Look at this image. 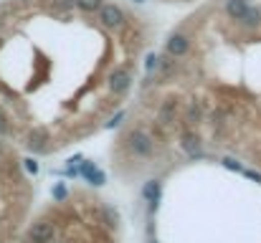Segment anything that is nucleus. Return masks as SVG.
Here are the masks:
<instances>
[{"label": "nucleus", "instance_id": "f257e3e1", "mask_svg": "<svg viewBox=\"0 0 261 243\" xmlns=\"http://www.w3.org/2000/svg\"><path fill=\"white\" fill-rule=\"evenodd\" d=\"M129 150L135 155H140V157H150L152 155V140H150V134L142 132V129H135L129 134Z\"/></svg>", "mask_w": 261, "mask_h": 243}, {"label": "nucleus", "instance_id": "f03ea898", "mask_svg": "<svg viewBox=\"0 0 261 243\" xmlns=\"http://www.w3.org/2000/svg\"><path fill=\"white\" fill-rule=\"evenodd\" d=\"M99 20H101L107 28H122V25H124V13H122V8L107 3V5L99 8Z\"/></svg>", "mask_w": 261, "mask_h": 243}, {"label": "nucleus", "instance_id": "7ed1b4c3", "mask_svg": "<svg viewBox=\"0 0 261 243\" xmlns=\"http://www.w3.org/2000/svg\"><path fill=\"white\" fill-rule=\"evenodd\" d=\"M28 236H31V241H36V243H54V238H56V233H54V226H51V223H46V221H38V223H33Z\"/></svg>", "mask_w": 261, "mask_h": 243}, {"label": "nucleus", "instance_id": "20e7f679", "mask_svg": "<svg viewBox=\"0 0 261 243\" xmlns=\"http://www.w3.org/2000/svg\"><path fill=\"white\" fill-rule=\"evenodd\" d=\"M142 198L150 203V210L155 213V208H158V203L163 198V182L160 180H147L145 187H142Z\"/></svg>", "mask_w": 261, "mask_h": 243}, {"label": "nucleus", "instance_id": "39448f33", "mask_svg": "<svg viewBox=\"0 0 261 243\" xmlns=\"http://www.w3.org/2000/svg\"><path fill=\"white\" fill-rule=\"evenodd\" d=\"M188 48H190V41H188L182 33H173V36L168 38V56L180 59V56L188 53Z\"/></svg>", "mask_w": 261, "mask_h": 243}, {"label": "nucleus", "instance_id": "423d86ee", "mask_svg": "<svg viewBox=\"0 0 261 243\" xmlns=\"http://www.w3.org/2000/svg\"><path fill=\"white\" fill-rule=\"evenodd\" d=\"M129 84H132V76H129L127 69H117V71L109 76V89H112L114 94H124V91L129 89Z\"/></svg>", "mask_w": 261, "mask_h": 243}, {"label": "nucleus", "instance_id": "0eeeda50", "mask_svg": "<svg viewBox=\"0 0 261 243\" xmlns=\"http://www.w3.org/2000/svg\"><path fill=\"white\" fill-rule=\"evenodd\" d=\"M46 142H48V132L46 129H36V132L28 134V150H33V152H43Z\"/></svg>", "mask_w": 261, "mask_h": 243}, {"label": "nucleus", "instance_id": "6e6552de", "mask_svg": "<svg viewBox=\"0 0 261 243\" xmlns=\"http://www.w3.org/2000/svg\"><path fill=\"white\" fill-rule=\"evenodd\" d=\"M79 172H82V175L87 177L91 185H96V187H99V185H104V172H101V170H96V167H94L91 162H84Z\"/></svg>", "mask_w": 261, "mask_h": 243}, {"label": "nucleus", "instance_id": "1a4fd4ad", "mask_svg": "<svg viewBox=\"0 0 261 243\" xmlns=\"http://www.w3.org/2000/svg\"><path fill=\"white\" fill-rule=\"evenodd\" d=\"M246 10H249V3H246V0H226V13H228L233 20H241Z\"/></svg>", "mask_w": 261, "mask_h": 243}, {"label": "nucleus", "instance_id": "9d476101", "mask_svg": "<svg viewBox=\"0 0 261 243\" xmlns=\"http://www.w3.org/2000/svg\"><path fill=\"white\" fill-rule=\"evenodd\" d=\"M175 112H177V101H175V99H168V101L160 106V124H170L175 119Z\"/></svg>", "mask_w": 261, "mask_h": 243}, {"label": "nucleus", "instance_id": "9b49d317", "mask_svg": "<svg viewBox=\"0 0 261 243\" xmlns=\"http://www.w3.org/2000/svg\"><path fill=\"white\" fill-rule=\"evenodd\" d=\"M182 150H185L190 157L200 155V140H198V137H193V134H185V137H182Z\"/></svg>", "mask_w": 261, "mask_h": 243}, {"label": "nucleus", "instance_id": "f8f14e48", "mask_svg": "<svg viewBox=\"0 0 261 243\" xmlns=\"http://www.w3.org/2000/svg\"><path fill=\"white\" fill-rule=\"evenodd\" d=\"M241 23H244L246 28H259V25H261V10H256V8H249V10L244 13Z\"/></svg>", "mask_w": 261, "mask_h": 243}, {"label": "nucleus", "instance_id": "ddd939ff", "mask_svg": "<svg viewBox=\"0 0 261 243\" xmlns=\"http://www.w3.org/2000/svg\"><path fill=\"white\" fill-rule=\"evenodd\" d=\"M76 3V8H82L84 13H94V10H99L101 5H104V0H74Z\"/></svg>", "mask_w": 261, "mask_h": 243}, {"label": "nucleus", "instance_id": "4468645a", "mask_svg": "<svg viewBox=\"0 0 261 243\" xmlns=\"http://www.w3.org/2000/svg\"><path fill=\"white\" fill-rule=\"evenodd\" d=\"M145 69H147V74L158 71V69H160V56H158V53H150V56H147V64H145Z\"/></svg>", "mask_w": 261, "mask_h": 243}, {"label": "nucleus", "instance_id": "2eb2a0df", "mask_svg": "<svg viewBox=\"0 0 261 243\" xmlns=\"http://www.w3.org/2000/svg\"><path fill=\"white\" fill-rule=\"evenodd\" d=\"M223 167L226 170H233V172H244V165L239 160H233V157H223Z\"/></svg>", "mask_w": 261, "mask_h": 243}, {"label": "nucleus", "instance_id": "dca6fc26", "mask_svg": "<svg viewBox=\"0 0 261 243\" xmlns=\"http://www.w3.org/2000/svg\"><path fill=\"white\" fill-rule=\"evenodd\" d=\"M104 221H107L109 228H114V226H117V213H114L112 208H107V210H104Z\"/></svg>", "mask_w": 261, "mask_h": 243}, {"label": "nucleus", "instance_id": "f3484780", "mask_svg": "<svg viewBox=\"0 0 261 243\" xmlns=\"http://www.w3.org/2000/svg\"><path fill=\"white\" fill-rule=\"evenodd\" d=\"M25 162V170L31 172V175H38V162L33 160V157H28V160H23Z\"/></svg>", "mask_w": 261, "mask_h": 243}, {"label": "nucleus", "instance_id": "a211bd4d", "mask_svg": "<svg viewBox=\"0 0 261 243\" xmlns=\"http://www.w3.org/2000/svg\"><path fill=\"white\" fill-rule=\"evenodd\" d=\"M122 119H124V112H119V114H117V117H112V119H109V122H107V129H112V127H117V124H119V122H122Z\"/></svg>", "mask_w": 261, "mask_h": 243}, {"label": "nucleus", "instance_id": "6ab92c4d", "mask_svg": "<svg viewBox=\"0 0 261 243\" xmlns=\"http://www.w3.org/2000/svg\"><path fill=\"white\" fill-rule=\"evenodd\" d=\"M54 198H56V200H64V198H66V187H64V185H56V187H54Z\"/></svg>", "mask_w": 261, "mask_h": 243}, {"label": "nucleus", "instance_id": "aec40b11", "mask_svg": "<svg viewBox=\"0 0 261 243\" xmlns=\"http://www.w3.org/2000/svg\"><path fill=\"white\" fill-rule=\"evenodd\" d=\"M244 175H246L249 180H256V182H261V172H254V170H244Z\"/></svg>", "mask_w": 261, "mask_h": 243}, {"label": "nucleus", "instance_id": "412c9836", "mask_svg": "<svg viewBox=\"0 0 261 243\" xmlns=\"http://www.w3.org/2000/svg\"><path fill=\"white\" fill-rule=\"evenodd\" d=\"M5 132H8V119L0 114V134H5Z\"/></svg>", "mask_w": 261, "mask_h": 243}, {"label": "nucleus", "instance_id": "4be33fe9", "mask_svg": "<svg viewBox=\"0 0 261 243\" xmlns=\"http://www.w3.org/2000/svg\"><path fill=\"white\" fill-rule=\"evenodd\" d=\"M188 119L193 122V119H198V106H190V112H188Z\"/></svg>", "mask_w": 261, "mask_h": 243}, {"label": "nucleus", "instance_id": "5701e85b", "mask_svg": "<svg viewBox=\"0 0 261 243\" xmlns=\"http://www.w3.org/2000/svg\"><path fill=\"white\" fill-rule=\"evenodd\" d=\"M135 3H145V0H135Z\"/></svg>", "mask_w": 261, "mask_h": 243}, {"label": "nucleus", "instance_id": "b1692460", "mask_svg": "<svg viewBox=\"0 0 261 243\" xmlns=\"http://www.w3.org/2000/svg\"><path fill=\"white\" fill-rule=\"evenodd\" d=\"M0 25H3V18H0Z\"/></svg>", "mask_w": 261, "mask_h": 243}, {"label": "nucleus", "instance_id": "393cba45", "mask_svg": "<svg viewBox=\"0 0 261 243\" xmlns=\"http://www.w3.org/2000/svg\"><path fill=\"white\" fill-rule=\"evenodd\" d=\"M150 243H158V241H150Z\"/></svg>", "mask_w": 261, "mask_h": 243}]
</instances>
